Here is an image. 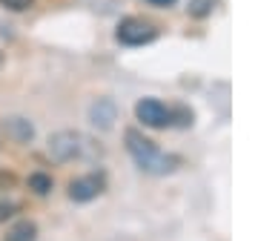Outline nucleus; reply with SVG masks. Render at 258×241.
<instances>
[{
	"mask_svg": "<svg viewBox=\"0 0 258 241\" xmlns=\"http://www.w3.org/2000/svg\"><path fill=\"white\" fill-rule=\"evenodd\" d=\"M89 152H95L92 141L83 138L81 132H55L52 138H49V155L55 158V161H60V164H66V161H75V158H83L89 155Z\"/></svg>",
	"mask_w": 258,
	"mask_h": 241,
	"instance_id": "7ed1b4c3",
	"label": "nucleus"
},
{
	"mask_svg": "<svg viewBox=\"0 0 258 241\" xmlns=\"http://www.w3.org/2000/svg\"><path fill=\"white\" fill-rule=\"evenodd\" d=\"M6 132H9L15 141H29L32 135H35V130H32V124L29 120H23V118H12V120H6Z\"/></svg>",
	"mask_w": 258,
	"mask_h": 241,
	"instance_id": "0eeeda50",
	"label": "nucleus"
},
{
	"mask_svg": "<svg viewBox=\"0 0 258 241\" xmlns=\"http://www.w3.org/2000/svg\"><path fill=\"white\" fill-rule=\"evenodd\" d=\"M15 210H18V207L12 204L9 198H0V224L6 221V218H12V213H15Z\"/></svg>",
	"mask_w": 258,
	"mask_h": 241,
	"instance_id": "9d476101",
	"label": "nucleus"
},
{
	"mask_svg": "<svg viewBox=\"0 0 258 241\" xmlns=\"http://www.w3.org/2000/svg\"><path fill=\"white\" fill-rule=\"evenodd\" d=\"M147 3H152V6H158V9H169V6H175L178 0H147Z\"/></svg>",
	"mask_w": 258,
	"mask_h": 241,
	"instance_id": "9b49d317",
	"label": "nucleus"
},
{
	"mask_svg": "<svg viewBox=\"0 0 258 241\" xmlns=\"http://www.w3.org/2000/svg\"><path fill=\"white\" fill-rule=\"evenodd\" d=\"M35 238H37V224L29 221V218L12 224L6 230V235H3V241H35Z\"/></svg>",
	"mask_w": 258,
	"mask_h": 241,
	"instance_id": "423d86ee",
	"label": "nucleus"
},
{
	"mask_svg": "<svg viewBox=\"0 0 258 241\" xmlns=\"http://www.w3.org/2000/svg\"><path fill=\"white\" fill-rule=\"evenodd\" d=\"M135 118L149 127V130H166V127H172L178 118H184V124H192V112H184V109H172V106H166L164 101H158V98H141L135 103Z\"/></svg>",
	"mask_w": 258,
	"mask_h": 241,
	"instance_id": "f03ea898",
	"label": "nucleus"
},
{
	"mask_svg": "<svg viewBox=\"0 0 258 241\" xmlns=\"http://www.w3.org/2000/svg\"><path fill=\"white\" fill-rule=\"evenodd\" d=\"M103 190H106V175L103 172H86V175L75 178L69 184V198L78 201V204H86V201L98 198Z\"/></svg>",
	"mask_w": 258,
	"mask_h": 241,
	"instance_id": "39448f33",
	"label": "nucleus"
},
{
	"mask_svg": "<svg viewBox=\"0 0 258 241\" xmlns=\"http://www.w3.org/2000/svg\"><path fill=\"white\" fill-rule=\"evenodd\" d=\"M0 6L9 12H26L35 6V0H0Z\"/></svg>",
	"mask_w": 258,
	"mask_h": 241,
	"instance_id": "1a4fd4ad",
	"label": "nucleus"
},
{
	"mask_svg": "<svg viewBox=\"0 0 258 241\" xmlns=\"http://www.w3.org/2000/svg\"><path fill=\"white\" fill-rule=\"evenodd\" d=\"M115 37L123 46H144V43H152L158 37V26L152 20H144V18H123L118 23Z\"/></svg>",
	"mask_w": 258,
	"mask_h": 241,
	"instance_id": "20e7f679",
	"label": "nucleus"
},
{
	"mask_svg": "<svg viewBox=\"0 0 258 241\" xmlns=\"http://www.w3.org/2000/svg\"><path fill=\"white\" fill-rule=\"evenodd\" d=\"M0 66H3V52H0Z\"/></svg>",
	"mask_w": 258,
	"mask_h": 241,
	"instance_id": "f8f14e48",
	"label": "nucleus"
},
{
	"mask_svg": "<svg viewBox=\"0 0 258 241\" xmlns=\"http://www.w3.org/2000/svg\"><path fill=\"white\" fill-rule=\"evenodd\" d=\"M123 141H126V152L132 155V161H135L144 172H149V175H166V172H175V169L181 167V158L172 155V152H164V149L158 147L155 141H149L144 132L126 130Z\"/></svg>",
	"mask_w": 258,
	"mask_h": 241,
	"instance_id": "f257e3e1",
	"label": "nucleus"
},
{
	"mask_svg": "<svg viewBox=\"0 0 258 241\" xmlns=\"http://www.w3.org/2000/svg\"><path fill=\"white\" fill-rule=\"evenodd\" d=\"M29 190H35L37 195H46L52 190V178L43 172H35V175H29Z\"/></svg>",
	"mask_w": 258,
	"mask_h": 241,
	"instance_id": "6e6552de",
	"label": "nucleus"
}]
</instances>
